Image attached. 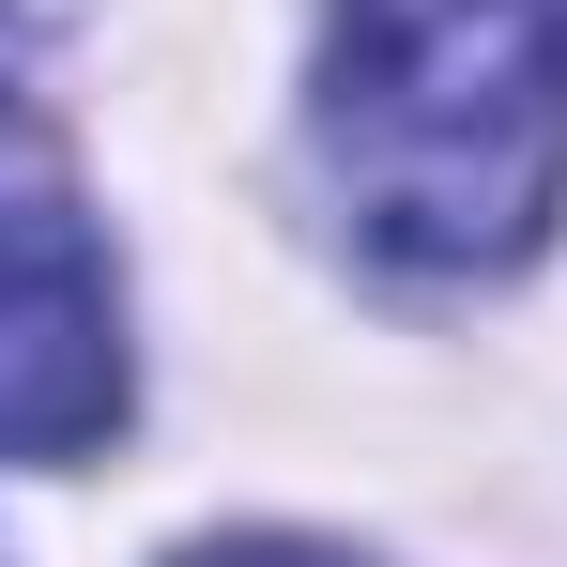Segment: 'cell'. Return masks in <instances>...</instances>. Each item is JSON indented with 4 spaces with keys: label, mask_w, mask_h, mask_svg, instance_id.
<instances>
[{
    "label": "cell",
    "mask_w": 567,
    "mask_h": 567,
    "mask_svg": "<svg viewBox=\"0 0 567 567\" xmlns=\"http://www.w3.org/2000/svg\"><path fill=\"white\" fill-rule=\"evenodd\" d=\"M322 169L430 277L522 261L567 199V0H338Z\"/></svg>",
    "instance_id": "cell-1"
},
{
    "label": "cell",
    "mask_w": 567,
    "mask_h": 567,
    "mask_svg": "<svg viewBox=\"0 0 567 567\" xmlns=\"http://www.w3.org/2000/svg\"><path fill=\"white\" fill-rule=\"evenodd\" d=\"M107 430H123V307L62 138L0 93V461H93Z\"/></svg>",
    "instance_id": "cell-2"
},
{
    "label": "cell",
    "mask_w": 567,
    "mask_h": 567,
    "mask_svg": "<svg viewBox=\"0 0 567 567\" xmlns=\"http://www.w3.org/2000/svg\"><path fill=\"white\" fill-rule=\"evenodd\" d=\"M185 567H353V553H307V537H215V553H185Z\"/></svg>",
    "instance_id": "cell-3"
}]
</instances>
